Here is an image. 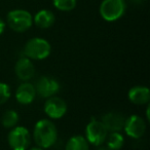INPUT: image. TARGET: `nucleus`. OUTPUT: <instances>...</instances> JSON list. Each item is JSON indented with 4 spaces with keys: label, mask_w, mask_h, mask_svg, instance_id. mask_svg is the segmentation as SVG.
Masks as SVG:
<instances>
[{
    "label": "nucleus",
    "mask_w": 150,
    "mask_h": 150,
    "mask_svg": "<svg viewBox=\"0 0 150 150\" xmlns=\"http://www.w3.org/2000/svg\"><path fill=\"white\" fill-rule=\"evenodd\" d=\"M33 138L38 147L50 148L57 142L58 131L54 122L48 119H41L35 125Z\"/></svg>",
    "instance_id": "nucleus-1"
},
{
    "label": "nucleus",
    "mask_w": 150,
    "mask_h": 150,
    "mask_svg": "<svg viewBox=\"0 0 150 150\" xmlns=\"http://www.w3.org/2000/svg\"><path fill=\"white\" fill-rule=\"evenodd\" d=\"M125 0H103L100 5V15L105 21L114 22L119 20L125 13Z\"/></svg>",
    "instance_id": "nucleus-2"
},
{
    "label": "nucleus",
    "mask_w": 150,
    "mask_h": 150,
    "mask_svg": "<svg viewBox=\"0 0 150 150\" xmlns=\"http://www.w3.org/2000/svg\"><path fill=\"white\" fill-rule=\"evenodd\" d=\"M7 24L15 32L23 33L31 28L33 17L25 9H13L7 13Z\"/></svg>",
    "instance_id": "nucleus-3"
},
{
    "label": "nucleus",
    "mask_w": 150,
    "mask_h": 150,
    "mask_svg": "<svg viewBox=\"0 0 150 150\" xmlns=\"http://www.w3.org/2000/svg\"><path fill=\"white\" fill-rule=\"evenodd\" d=\"M26 57L32 60H43L50 54V44L43 38H32L24 48Z\"/></svg>",
    "instance_id": "nucleus-4"
},
{
    "label": "nucleus",
    "mask_w": 150,
    "mask_h": 150,
    "mask_svg": "<svg viewBox=\"0 0 150 150\" xmlns=\"http://www.w3.org/2000/svg\"><path fill=\"white\" fill-rule=\"evenodd\" d=\"M86 141L95 146H100L106 141L108 131L101 120L93 118L88 123L86 129Z\"/></svg>",
    "instance_id": "nucleus-5"
},
{
    "label": "nucleus",
    "mask_w": 150,
    "mask_h": 150,
    "mask_svg": "<svg viewBox=\"0 0 150 150\" xmlns=\"http://www.w3.org/2000/svg\"><path fill=\"white\" fill-rule=\"evenodd\" d=\"M7 141L13 150H27L31 142L30 133L24 127H15L8 133Z\"/></svg>",
    "instance_id": "nucleus-6"
},
{
    "label": "nucleus",
    "mask_w": 150,
    "mask_h": 150,
    "mask_svg": "<svg viewBox=\"0 0 150 150\" xmlns=\"http://www.w3.org/2000/svg\"><path fill=\"white\" fill-rule=\"evenodd\" d=\"M123 129L129 137L134 139H140L144 136L146 132V123L139 115H132L125 119Z\"/></svg>",
    "instance_id": "nucleus-7"
},
{
    "label": "nucleus",
    "mask_w": 150,
    "mask_h": 150,
    "mask_svg": "<svg viewBox=\"0 0 150 150\" xmlns=\"http://www.w3.org/2000/svg\"><path fill=\"white\" fill-rule=\"evenodd\" d=\"M67 111V104L60 97H50L44 104V112L48 117L59 119L65 115Z\"/></svg>",
    "instance_id": "nucleus-8"
},
{
    "label": "nucleus",
    "mask_w": 150,
    "mask_h": 150,
    "mask_svg": "<svg viewBox=\"0 0 150 150\" xmlns=\"http://www.w3.org/2000/svg\"><path fill=\"white\" fill-rule=\"evenodd\" d=\"M36 94L42 98H50L60 91V83L54 78L50 76H42L38 79L35 86Z\"/></svg>",
    "instance_id": "nucleus-9"
},
{
    "label": "nucleus",
    "mask_w": 150,
    "mask_h": 150,
    "mask_svg": "<svg viewBox=\"0 0 150 150\" xmlns=\"http://www.w3.org/2000/svg\"><path fill=\"white\" fill-rule=\"evenodd\" d=\"M15 71L19 79L28 81L35 75V66L30 61V59L22 58L16 64Z\"/></svg>",
    "instance_id": "nucleus-10"
},
{
    "label": "nucleus",
    "mask_w": 150,
    "mask_h": 150,
    "mask_svg": "<svg viewBox=\"0 0 150 150\" xmlns=\"http://www.w3.org/2000/svg\"><path fill=\"white\" fill-rule=\"evenodd\" d=\"M102 123L108 132H119L123 129L125 117L119 112H109L102 117Z\"/></svg>",
    "instance_id": "nucleus-11"
},
{
    "label": "nucleus",
    "mask_w": 150,
    "mask_h": 150,
    "mask_svg": "<svg viewBox=\"0 0 150 150\" xmlns=\"http://www.w3.org/2000/svg\"><path fill=\"white\" fill-rule=\"evenodd\" d=\"M36 97L35 86L30 82H24L18 88L16 92V98L20 104L28 105L31 104Z\"/></svg>",
    "instance_id": "nucleus-12"
},
{
    "label": "nucleus",
    "mask_w": 150,
    "mask_h": 150,
    "mask_svg": "<svg viewBox=\"0 0 150 150\" xmlns=\"http://www.w3.org/2000/svg\"><path fill=\"white\" fill-rule=\"evenodd\" d=\"M129 99L136 105L147 104L150 100V91L145 86H134L129 92Z\"/></svg>",
    "instance_id": "nucleus-13"
},
{
    "label": "nucleus",
    "mask_w": 150,
    "mask_h": 150,
    "mask_svg": "<svg viewBox=\"0 0 150 150\" xmlns=\"http://www.w3.org/2000/svg\"><path fill=\"white\" fill-rule=\"evenodd\" d=\"M54 20L56 18H54V13L48 9H41L33 18V22L40 29H47L52 27L54 23Z\"/></svg>",
    "instance_id": "nucleus-14"
},
{
    "label": "nucleus",
    "mask_w": 150,
    "mask_h": 150,
    "mask_svg": "<svg viewBox=\"0 0 150 150\" xmlns=\"http://www.w3.org/2000/svg\"><path fill=\"white\" fill-rule=\"evenodd\" d=\"M65 150H90V146L84 137L73 136L68 140Z\"/></svg>",
    "instance_id": "nucleus-15"
},
{
    "label": "nucleus",
    "mask_w": 150,
    "mask_h": 150,
    "mask_svg": "<svg viewBox=\"0 0 150 150\" xmlns=\"http://www.w3.org/2000/svg\"><path fill=\"white\" fill-rule=\"evenodd\" d=\"M1 122H2L3 127L6 129H13V127H17L18 122H19V114L15 110L5 111L1 118Z\"/></svg>",
    "instance_id": "nucleus-16"
},
{
    "label": "nucleus",
    "mask_w": 150,
    "mask_h": 150,
    "mask_svg": "<svg viewBox=\"0 0 150 150\" xmlns=\"http://www.w3.org/2000/svg\"><path fill=\"white\" fill-rule=\"evenodd\" d=\"M123 136L118 132H112L107 139V147L112 150H119L123 146Z\"/></svg>",
    "instance_id": "nucleus-17"
},
{
    "label": "nucleus",
    "mask_w": 150,
    "mask_h": 150,
    "mask_svg": "<svg viewBox=\"0 0 150 150\" xmlns=\"http://www.w3.org/2000/svg\"><path fill=\"white\" fill-rule=\"evenodd\" d=\"M52 4L61 11H71L76 7L77 0H52Z\"/></svg>",
    "instance_id": "nucleus-18"
},
{
    "label": "nucleus",
    "mask_w": 150,
    "mask_h": 150,
    "mask_svg": "<svg viewBox=\"0 0 150 150\" xmlns=\"http://www.w3.org/2000/svg\"><path fill=\"white\" fill-rule=\"evenodd\" d=\"M11 97V88L4 82H0V105L4 104Z\"/></svg>",
    "instance_id": "nucleus-19"
},
{
    "label": "nucleus",
    "mask_w": 150,
    "mask_h": 150,
    "mask_svg": "<svg viewBox=\"0 0 150 150\" xmlns=\"http://www.w3.org/2000/svg\"><path fill=\"white\" fill-rule=\"evenodd\" d=\"M4 29H5V23L3 22V20L0 18V35L4 32Z\"/></svg>",
    "instance_id": "nucleus-20"
},
{
    "label": "nucleus",
    "mask_w": 150,
    "mask_h": 150,
    "mask_svg": "<svg viewBox=\"0 0 150 150\" xmlns=\"http://www.w3.org/2000/svg\"><path fill=\"white\" fill-rule=\"evenodd\" d=\"M98 150H112V149H110L109 147H100Z\"/></svg>",
    "instance_id": "nucleus-21"
},
{
    "label": "nucleus",
    "mask_w": 150,
    "mask_h": 150,
    "mask_svg": "<svg viewBox=\"0 0 150 150\" xmlns=\"http://www.w3.org/2000/svg\"><path fill=\"white\" fill-rule=\"evenodd\" d=\"M131 1L134 3H141L142 2V0H131Z\"/></svg>",
    "instance_id": "nucleus-22"
},
{
    "label": "nucleus",
    "mask_w": 150,
    "mask_h": 150,
    "mask_svg": "<svg viewBox=\"0 0 150 150\" xmlns=\"http://www.w3.org/2000/svg\"><path fill=\"white\" fill-rule=\"evenodd\" d=\"M30 150H43L42 148H40V147H34V148H32V149H30Z\"/></svg>",
    "instance_id": "nucleus-23"
}]
</instances>
